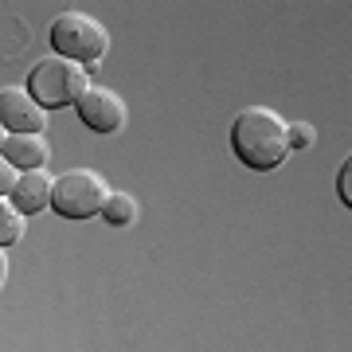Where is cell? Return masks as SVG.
I'll return each instance as SVG.
<instances>
[{
	"label": "cell",
	"instance_id": "cell-2",
	"mask_svg": "<svg viewBox=\"0 0 352 352\" xmlns=\"http://www.w3.org/2000/svg\"><path fill=\"white\" fill-rule=\"evenodd\" d=\"M87 87H90L87 67L71 63V59H59V55H47V59H39L28 71L24 90L32 94V102L39 110H63V106H75Z\"/></svg>",
	"mask_w": 352,
	"mask_h": 352
},
{
	"label": "cell",
	"instance_id": "cell-8",
	"mask_svg": "<svg viewBox=\"0 0 352 352\" xmlns=\"http://www.w3.org/2000/svg\"><path fill=\"white\" fill-rule=\"evenodd\" d=\"M12 208L20 215H39L43 208H51V176L47 168H32V173H20L12 188Z\"/></svg>",
	"mask_w": 352,
	"mask_h": 352
},
{
	"label": "cell",
	"instance_id": "cell-5",
	"mask_svg": "<svg viewBox=\"0 0 352 352\" xmlns=\"http://www.w3.org/2000/svg\"><path fill=\"white\" fill-rule=\"evenodd\" d=\"M75 110L82 118V126L94 129V133H118L126 126V102L118 98L110 87H94L90 82L82 90V98L75 102Z\"/></svg>",
	"mask_w": 352,
	"mask_h": 352
},
{
	"label": "cell",
	"instance_id": "cell-3",
	"mask_svg": "<svg viewBox=\"0 0 352 352\" xmlns=\"http://www.w3.org/2000/svg\"><path fill=\"white\" fill-rule=\"evenodd\" d=\"M47 39L59 59H71V63L87 67V71H94V63L110 51V32L87 12H63L51 24Z\"/></svg>",
	"mask_w": 352,
	"mask_h": 352
},
{
	"label": "cell",
	"instance_id": "cell-11",
	"mask_svg": "<svg viewBox=\"0 0 352 352\" xmlns=\"http://www.w3.org/2000/svg\"><path fill=\"white\" fill-rule=\"evenodd\" d=\"M286 138H289V149H305V145H314V126H305V122H294V126L286 129Z\"/></svg>",
	"mask_w": 352,
	"mask_h": 352
},
{
	"label": "cell",
	"instance_id": "cell-13",
	"mask_svg": "<svg viewBox=\"0 0 352 352\" xmlns=\"http://www.w3.org/2000/svg\"><path fill=\"white\" fill-rule=\"evenodd\" d=\"M16 180H20V173H16L12 164L4 161V157H0V200H8V196H12Z\"/></svg>",
	"mask_w": 352,
	"mask_h": 352
},
{
	"label": "cell",
	"instance_id": "cell-9",
	"mask_svg": "<svg viewBox=\"0 0 352 352\" xmlns=\"http://www.w3.org/2000/svg\"><path fill=\"white\" fill-rule=\"evenodd\" d=\"M102 215H106V223H113V227H129L138 219V200L126 196V192H110L106 204H102Z\"/></svg>",
	"mask_w": 352,
	"mask_h": 352
},
{
	"label": "cell",
	"instance_id": "cell-6",
	"mask_svg": "<svg viewBox=\"0 0 352 352\" xmlns=\"http://www.w3.org/2000/svg\"><path fill=\"white\" fill-rule=\"evenodd\" d=\"M0 126L8 133H43L47 110H39L24 87H4L0 90Z\"/></svg>",
	"mask_w": 352,
	"mask_h": 352
},
{
	"label": "cell",
	"instance_id": "cell-7",
	"mask_svg": "<svg viewBox=\"0 0 352 352\" xmlns=\"http://www.w3.org/2000/svg\"><path fill=\"white\" fill-rule=\"evenodd\" d=\"M0 157L12 164L16 173H32V168H43L51 157L43 133H8L4 145H0Z\"/></svg>",
	"mask_w": 352,
	"mask_h": 352
},
{
	"label": "cell",
	"instance_id": "cell-1",
	"mask_svg": "<svg viewBox=\"0 0 352 352\" xmlns=\"http://www.w3.org/2000/svg\"><path fill=\"white\" fill-rule=\"evenodd\" d=\"M286 129L289 122L270 106H247L231 122V149H235L239 164H247L254 173H270L289 157Z\"/></svg>",
	"mask_w": 352,
	"mask_h": 352
},
{
	"label": "cell",
	"instance_id": "cell-14",
	"mask_svg": "<svg viewBox=\"0 0 352 352\" xmlns=\"http://www.w3.org/2000/svg\"><path fill=\"white\" fill-rule=\"evenodd\" d=\"M4 278H8V258H4V251H0V286H4Z\"/></svg>",
	"mask_w": 352,
	"mask_h": 352
},
{
	"label": "cell",
	"instance_id": "cell-12",
	"mask_svg": "<svg viewBox=\"0 0 352 352\" xmlns=\"http://www.w3.org/2000/svg\"><path fill=\"white\" fill-rule=\"evenodd\" d=\"M337 196L344 200V208L352 204V157H344V164H340V173H337Z\"/></svg>",
	"mask_w": 352,
	"mask_h": 352
},
{
	"label": "cell",
	"instance_id": "cell-10",
	"mask_svg": "<svg viewBox=\"0 0 352 352\" xmlns=\"http://www.w3.org/2000/svg\"><path fill=\"white\" fill-rule=\"evenodd\" d=\"M20 235H24V215L12 208V200H0V251L20 243Z\"/></svg>",
	"mask_w": 352,
	"mask_h": 352
},
{
	"label": "cell",
	"instance_id": "cell-4",
	"mask_svg": "<svg viewBox=\"0 0 352 352\" xmlns=\"http://www.w3.org/2000/svg\"><path fill=\"white\" fill-rule=\"evenodd\" d=\"M106 196H110V188L94 168H71V173L51 180V208L63 219H94V215H102Z\"/></svg>",
	"mask_w": 352,
	"mask_h": 352
},
{
	"label": "cell",
	"instance_id": "cell-15",
	"mask_svg": "<svg viewBox=\"0 0 352 352\" xmlns=\"http://www.w3.org/2000/svg\"><path fill=\"white\" fill-rule=\"evenodd\" d=\"M4 138H8V133H4V126H0V145H4Z\"/></svg>",
	"mask_w": 352,
	"mask_h": 352
}]
</instances>
